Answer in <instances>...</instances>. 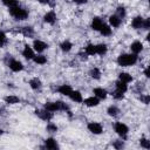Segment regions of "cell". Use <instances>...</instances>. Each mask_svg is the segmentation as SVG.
Instances as JSON below:
<instances>
[{"label":"cell","mask_w":150,"mask_h":150,"mask_svg":"<svg viewBox=\"0 0 150 150\" xmlns=\"http://www.w3.org/2000/svg\"><path fill=\"white\" fill-rule=\"evenodd\" d=\"M130 49H131V52L134 54H138V53H141L143 50V43L141 41H134L131 43V46H130Z\"/></svg>","instance_id":"cell-10"},{"label":"cell","mask_w":150,"mask_h":150,"mask_svg":"<svg viewBox=\"0 0 150 150\" xmlns=\"http://www.w3.org/2000/svg\"><path fill=\"white\" fill-rule=\"evenodd\" d=\"M5 43H6V34L2 30H0V48L4 47Z\"/></svg>","instance_id":"cell-37"},{"label":"cell","mask_w":150,"mask_h":150,"mask_svg":"<svg viewBox=\"0 0 150 150\" xmlns=\"http://www.w3.org/2000/svg\"><path fill=\"white\" fill-rule=\"evenodd\" d=\"M112 96H114V98H116V100H122L123 96H124V93H122V91H120V90L116 89V90L112 93Z\"/></svg>","instance_id":"cell-35"},{"label":"cell","mask_w":150,"mask_h":150,"mask_svg":"<svg viewBox=\"0 0 150 150\" xmlns=\"http://www.w3.org/2000/svg\"><path fill=\"white\" fill-rule=\"evenodd\" d=\"M86 54L87 55H95L96 54V46L93 45V43L87 45V47H86Z\"/></svg>","instance_id":"cell-28"},{"label":"cell","mask_w":150,"mask_h":150,"mask_svg":"<svg viewBox=\"0 0 150 150\" xmlns=\"http://www.w3.org/2000/svg\"><path fill=\"white\" fill-rule=\"evenodd\" d=\"M75 4H79V5H82V4H86L87 0H73Z\"/></svg>","instance_id":"cell-41"},{"label":"cell","mask_w":150,"mask_h":150,"mask_svg":"<svg viewBox=\"0 0 150 150\" xmlns=\"http://www.w3.org/2000/svg\"><path fill=\"white\" fill-rule=\"evenodd\" d=\"M29 86H30L32 89H39L41 87V81L38 77H34L29 81Z\"/></svg>","instance_id":"cell-26"},{"label":"cell","mask_w":150,"mask_h":150,"mask_svg":"<svg viewBox=\"0 0 150 150\" xmlns=\"http://www.w3.org/2000/svg\"><path fill=\"white\" fill-rule=\"evenodd\" d=\"M137 62V55L136 54H121L117 57V63L121 67H129Z\"/></svg>","instance_id":"cell-1"},{"label":"cell","mask_w":150,"mask_h":150,"mask_svg":"<svg viewBox=\"0 0 150 150\" xmlns=\"http://www.w3.org/2000/svg\"><path fill=\"white\" fill-rule=\"evenodd\" d=\"M139 144H141V146L144 148V149H150V142H149L146 138H141V139H139Z\"/></svg>","instance_id":"cell-34"},{"label":"cell","mask_w":150,"mask_h":150,"mask_svg":"<svg viewBox=\"0 0 150 150\" xmlns=\"http://www.w3.org/2000/svg\"><path fill=\"white\" fill-rule=\"evenodd\" d=\"M68 96L70 97V100H71V101L77 102V103H80V102H82V101H83V98H82V94H81L80 91H77V90H71V91H70V94H69Z\"/></svg>","instance_id":"cell-12"},{"label":"cell","mask_w":150,"mask_h":150,"mask_svg":"<svg viewBox=\"0 0 150 150\" xmlns=\"http://www.w3.org/2000/svg\"><path fill=\"white\" fill-rule=\"evenodd\" d=\"M45 146H46L47 149H49V150H55V149L59 148L56 141H55L54 138H52V137H49V138H47V139L45 141Z\"/></svg>","instance_id":"cell-14"},{"label":"cell","mask_w":150,"mask_h":150,"mask_svg":"<svg viewBox=\"0 0 150 150\" xmlns=\"http://www.w3.org/2000/svg\"><path fill=\"white\" fill-rule=\"evenodd\" d=\"M9 13L12 16H14L16 20H25L28 16V12L23 8H21L19 5L18 6H13L9 7Z\"/></svg>","instance_id":"cell-2"},{"label":"cell","mask_w":150,"mask_h":150,"mask_svg":"<svg viewBox=\"0 0 150 150\" xmlns=\"http://www.w3.org/2000/svg\"><path fill=\"white\" fill-rule=\"evenodd\" d=\"M4 5H6L8 8L9 7H13V6H18V0H2Z\"/></svg>","instance_id":"cell-33"},{"label":"cell","mask_w":150,"mask_h":150,"mask_svg":"<svg viewBox=\"0 0 150 150\" xmlns=\"http://www.w3.org/2000/svg\"><path fill=\"white\" fill-rule=\"evenodd\" d=\"M121 22H122V19L120 16H117V15H110L109 16V23H110V26L118 27L121 25Z\"/></svg>","instance_id":"cell-15"},{"label":"cell","mask_w":150,"mask_h":150,"mask_svg":"<svg viewBox=\"0 0 150 150\" xmlns=\"http://www.w3.org/2000/svg\"><path fill=\"white\" fill-rule=\"evenodd\" d=\"M88 130H89L90 132L95 134V135H100V134H102V131H103V127H102L100 123H97V122H90V123L88 124Z\"/></svg>","instance_id":"cell-4"},{"label":"cell","mask_w":150,"mask_h":150,"mask_svg":"<svg viewBox=\"0 0 150 150\" xmlns=\"http://www.w3.org/2000/svg\"><path fill=\"white\" fill-rule=\"evenodd\" d=\"M118 79H120L121 81L125 82V83H129V82L132 81V76H131L130 74H128V73H120V74H118Z\"/></svg>","instance_id":"cell-20"},{"label":"cell","mask_w":150,"mask_h":150,"mask_svg":"<svg viewBox=\"0 0 150 150\" xmlns=\"http://www.w3.org/2000/svg\"><path fill=\"white\" fill-rule=\"evenodd\" d=\"M108 48H107V45L104 43H100V45H96V54L98 55H104L107 53Z\"/></svg>","instance_id":"cell-21"},{"label":"cell","mask_w":150,"mask_h":150,"mask_svg":"<svg viewBox=\"0 0 150 150\" xmlns=\"http://www.w3.org/2000/svg\"><path fill=\"white\" fill-rule=\"evenodd\" d=\"M139 98H141V101H143V103H144V104H148V103H149V101H150V96H149V95H144V96H142V95H141V97H139Z\"/></svg>","instance_id":"cell-40"},{"label":"cell","mask_w":150,"mask_h":150,"mask_svg":"<svg viewBox=\"0 0 150 150\" xmlns=\"http://www.w3.org/2000/svg\"><path fill=\"white\" fill-rule=\"evenodd\" d=\"M21 33H22L25 36H27V38H32V36L34 35V29H33L32 27H22Z\"/></svg>","instance_id":"cell-25"},{"label":"cell","mask_w":150,"mask_h":150,"mask_svg":"<svg viewBox=\"0 0 150 150\" xmlns=\"http://www.w3.org/2000/svg\"><path fill=\"white\" fill-rule=\"evenodd\" d=\"M60 47H61V50H62V52H69V50L71 49L73 45H71V42H70V41L66 40V41H63V42L60 45Z\"/></svg>","instance_id":"cell-27"},{"label":"cell","mask_w":150,"mask_h":150,"mask_svg":"<svg viewBox=\"0 0 150 150\" xmlns=\"http://www.w3.org/2000/svg\"><path fill=\"white\" fill-rule=\"evenodd\" d=\"M39 2H41V4H48L49 2V0H38Z\"/></svg>","instance_id":"cell-43"},{"label":"cell","mask_w":150,"mask_h":150,"mask_svg":"<svg viewBox=\"0 0 150 150\" xmlns=\"http://www.w3.org/2000/svg\"><path fill=\"white\" fill-rule=\"evenodd\" d=\"M144 74H145V76H146V77H149V76H150V75H149V68H145Z\"/></svg>","instance_id":"cell-42"},{"label":"cell","mask_w":150,"mask_h":150,"mask_svg":"<svg viewBox=\"0 0 150 150\" xmlns=\"http://www.w3.org/2000/svg\"><path fill=\"white\" fill-rule=\"evenodd\" d=\"M43 20H45V22L53 25V23L55 22V20H56V14H55V12H54V11H49L48 13H46L45 16H43Z\"/></svg>","instance_id":"cell-9"},{"label":"cell","mask_w":150,"mask_h":150,"mask_svg":"<svg viewBox=\"0 0 150 150\" xmlns=\"http://www.w3.org/2000/svg\"><path fill=\"white\" fill-rule=\"evenodd\" d=\"M20 98L18 96H14V95H9V96H6L5 97V102L7 104H15V103H19Z\"/></svg>","instance_id":"cell-22"},{"label":"cell","mask_w":150,"mask_h":150,"mask_svg":"<svg viewBox=\"0 0 150 150\" xmlns=\"http://www.w3.org/2000/svg\"><path fill=\"white\" fill-rule=\"evenodd\" d=\"M89 75H90L93 79H95V80H98V79L101 77V71H100V69H98V68H93V69L90 70Z\"/></svg>","instance_id":"cell-31"},{"label":"cell","mask_w":150,"mask_h":150,"mask_svg":"<svg viewBox=\"0 0 150 150\" xmlns=\"http://www.w3.org/2000/svg\"><path fill=\"white\" fill-rule=\"evenodd\" d=\"M116 89H117V90H120V91H122V93H125V91L128 90V86H127V83H125V82H123V81L118 80V81L116 82Z\"/></svg>","instance_id":"cell-24"},{"label":"cell","mask_w":150,"mask_h":150,"mask_svg":"<svg viewBox=\"0 0 150 150\" xmlns=\"http://www.w3.org/2000/svg\"><path fill=\"white\" fill-rule=\"evenodd\" d=\"M45 109L48 110V111H57V110H61V107H60V101L57 102H47L45 103Z\"/></svg>","instance_id":"cell-8"},{"label":"cell","mask_w":150,"mask_h":150,"mask_svg":"<svg viewBox=\"0 0 150 150\" xmlns=\"http://www.w3.org/2000/svg\"><path fill=\"white\" fill-rule=\"evenodd\" d=\"M143 20H144V19H143L142 16H135V18L132 19V21H131V26H132L135 29H138V28L142 27Z\"/></svg>","instance_id":"cell-17"},{"label":"cell","mask_w":150,"mask_h":150,"mask_svg":"<svg viewBox=\"0 0 150 150\" xmlns=\"http://www.w3.org/2000/svg\"><path fill=\"white\" fill-rule=\"evenodd\" d=\"M2 132H4V131H2V129H0V135H1Z\"/></svg>","instance_id":"cell-44"},{"label":"cell","mask_w":150,"mask_h":150,"mask_svg":"<svg viewBox=\"0 0 150 150\" xmlns=\"http://www.w3.org/2000/svg\"><path fill=\"white\" fill-rule=\"evenodd\" d=\"M142 27H143L144 29H149V28H150V19H145V20H143V25H142Z\"/></svg>","instance_id":"cell-39"},{"label":"cell","mask_w":150,"mask_h":150,"mask_svg":"<svg viewBox=\"0 0 150 150\" xmlns=\"http://www.w3.org/2000/svg\"><path fill=\"white\" fill-rule=\"evenodd\" d=\"M116 13H117V14H116L117 16H120L121 19H123V18L125 16V8H124L123 6H118L117 9H116Z\"/></svg>","instance_id":"cell-32"},{"label":"cell","mask_w":150,"mask_h":150,"mask_svg":"<svg viewBox=\"0 0 150 150\" xmlns=\"http://www.w3.org/2000/svg\"><path fill=\"white\" fill-rule=\"evenodd\" d=\"M112 145H114V148H116V149H122V148L124 146V143H123L122 141H116Z\"/></svg>","instance_id":"cell-38"},{"label":"cell","mask_w":150,"mask_h":150,"mask_svg":"<svg viewBox=\"0 0 150 150\" xmlns=\"http://www.w3.org/2000/svg\"><path fill=\"white\" fill-rule=\"evenodd\" d=\"M33 47H34V50H36L38 53H41V52H43V50L48 47V45H47L46 42L41 41V40H34Z\"/></svg>","instance_id":"cell-7"},{"label":"cell","mask_w":150,"mask_h":150,"mask_svg":"<svg viewBox=\"0 0 150 150\" xmlns=\"http://www.w3.org/2000/svg\"><path fill=\"white\" fill-rule=\"evenodd\" d=\"M98 32H100L103 36H108V35H110V34H111V28H110L108 25H104V23H103Z\"/></svg>","instance_id":"cell-23"},{"label":"cell","mask_w":150,"mask_h":150,"mask_svg":"<svg viewBox=\"0 0 150 150\" xmlns=\"http://www.w3.org/2000/svg\"><path fill=\"white\" fill-rule=\"evenodd\" d=\"M107 112H108V115H109V116H112V117H115V116H117V115H118V112H120V109H118L117 107H115V105H110V107L108 108Z\"/></svg>","instance_id":"cell-30"},{"label":"cell","mask_w":150,"mask_h":150,"mask_svg":"<svg viewBox=\"0 0 150 150\" xmlns=\"http://www.w3.org/2000/svg\"><path fill=\"white\" fill-rule=\"evenodd\" d=\"M22 55H23L27 60H32V59L34 57V49H33L32 47H29L28 45H26L25 48H23V50H22Z\"/></svg>","instance_id":"cell-11"},{"label":"cell","mask_w":150,"mask_h":150,"mask_svg":"<svg viewBox=\"0 0 150 150\" xmlns=\"http://www.w3.org/2000/svg\"><path fill=\"white\" fill-rule=\"evenodd\" d=\"M35 114L41 118V120H43V121H50L52 118H53V114H52V111H48V110H36L35 111Z\"/></svg>","instance_id":"cell-6"},{"label":"cell","mask_w":150,"mask_h":150,"mask_svg":"<svg viewBox=\"0 0 150 150\" xmlns=\"http://www.w3.org/2000/svg\"><path fill=\"white\" fill-rule=\"evenodd\" d=\"M87 107H96V105H98V103H100V100L96 97V96H91V97H88V98H86L84 101H82Z\"/></svg>","instance_id":"cell-13"},{"label":"cell","mask_w":150,"mask_h":150,"mask_svg":"<svg viewBox=\"0 0 150 150\" xmlns=\"http://www.w3.org/2000/svg\"><path fill=\"white\" fill-rule=\"evenodd\" d=\"M33 60H34V62L38 63V64H45V63L47 62V59H46L45 55H34Z\"/></svg>","instance_id":"cell-29"},{"label":"cell","mask_w":150,"mask_h":150,"mask_svg":"<svg viewBox=\"0 0 150 150\" xmlns=\"http://www.w3.org/2000/svg\"><path fill=\"white\" fill-rule=\"evenodd\" d=\"M57 90H59V93H60V94H62V95H64V96H68L73 89H71V87H70V86H68V84H62V86H60V87H59V89H57Z\"/></svg>","instance_id":"cell-18"},{"label":"cell","mask_w":150,"mask_h":150,"mask_svg":"<svg viewBox=\"0 0 150 150\" xmlns=\"http://www.w3.org/2000/svg\"><path fill=\"white\" fill-rule=\"evenodd\" d=\"M104 22L102 21V19H100V18H94L93 19V21H91V28L94 29V30H100V28L102 27V25H103Z\"/></svg>","instance_id":"cell-16"},{"label":"cell","mask_w":150,"mask_h":150,"mask_svg":"<svg viewBox=\"0 0 150 150\" xmlns=\"http://www.w3.org/2000/svg\"><path fill=\"white\" fill-rule=\"evenodd\" d=\"M8 66H9V68H11V70H13V71H21V70L23 69L22 63H21L20 61H18V60H14V59H12V60L8 62Z\"/></svg>","instance_id":"cell-5"},{"label":"cell","mask_w":150,"mask_h":150,"mask_svg":"<svg viewBox=\"0 0 150 150\" xmlns=\"http://www.w3.org/2000/svg\"><path fill=\"white\" fill-rule=\"evenodd\" d=\"M47 131H49V132H56L57 131V127L54 123H49L47 125Z\"/></svg>","instance_id":"cell-36"},{"label":"cell","mask_w":150,"mask_h":150,"mask_svg":"<svg viewBox=\"0 0 150 150\" xmlns=\"http://www.w3.org/2000/svg\"><path fill=\"white\" fill-rule=\"evenodd\" d=\"M94 94H95V96L97 97V98H105L107 97V91L103 89V88H95L94 90Z\"/></svg>","instance_id":"cell-19"},{"label":"cell","mask_w":150,"mask_h":150,"mask_svg":"<svg viewBox=\"0 0 150 150\" xmlns=\"http://www.w3.org/2000/svg\"><path fill=\"white\" fill-rule=\"evenodd\" d=\"M114 129H115L116 134L120 135L121 137H125L128 131H129V128L124 123H122V122H116L115 125H114Z\"/></svg>","instance_id":"cell-3"}]
</instances>
